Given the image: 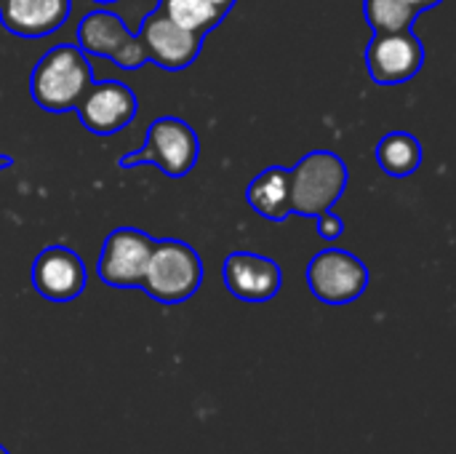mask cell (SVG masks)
Listing matches in <instances>:
<instances>
[{"mask_svg": "<svg viewBox=\"0 0 456 454\" xmlns=\"http://www.w3.org/2000/svg\"><path fill=\"white\" fill-rule=\"evenodd\" d=\"M91 80L88 54L80 45L59 43L37 59L29 78V96L43 112H72Z\"/></svg>", "mask_w": 456, "mask_h": 454, "instance_id": "obj_1", "label": "cell"}, {"mask_svg": "<svg viewBox=\"0 0 456 454\" xmlns=\"http://www.w3.org/2000/svg\"><path fill=\"white\" fill-rule=\"evenodd\" d=\"M155 238L139 227H115L102 246L96 273L112 289H136L144 281Z\"/></svg>", "mask_w": 456, "mask_h": 454, "instance_id": "obj_7", "label": "cell"}, {"mask_svg": "<svg viewBox=\"0 0 456 454\" xmlns=\"http://www.w3.org/2000/svg\"><path fill=\"white\" fill-rule=\"evenodd\" d=\"M206 3H208V5H214V8H216V11H219L222 16H227V13L232 11V5H235L238 0H206Z\"/></svg>", "mask_w": 456, "mask_h": 454, "instance_id": "obj_19", "label": "cell"}, {"mask_svg": "<svg viewBox=\"0 0 456 454\" xmlns=\"http://www.w3.org/2000/svg\"><path fill=\"white\" fill-rule=\"evenodd\" d=\"M88 281L86 262L69 246H45L32 262V286L48 302H72L83 294Z\"/></svg>", "mask_w": 456, "mask_h": 454, "instance_id": "obj_11", "label": "cell"}, {"mask_svg": "<svg viewBox=\"0 0 456 454\" xmlns=\"http://www.w3.org/2000/svg\"><path fill=\"white\" fill-rule=\"evenodd\" d=\"M347 163L331 150H313L289 169V209L297 217H318L339 203L347 187Z\"/></svg>", "mask_w": 456, "mask_h": 454, "instance_id": "obj_2", "label": "cell"}, {"mask_svg": "<svg viewBox=\"0 0 456 454\" xmlns=\"http://www.w3.org/2000/svg\"><path fill=\"white\" fill-rule=\"evenodd\" d=\"M94 3H99V5H112V3H118V0H94Z\"/></svg>", "mask_w": 456, "mask_h": 454, "instance_id": "obj_22", "label": "cell"}, {"mask_svg": "<svg viewBox=\"0 0 456 454\" xmlns=\"http://www.w3.org/2000/svg\"><path fill=\"white\" fill-rule=\"evenodd\" d=\"M0 454H11V452H8V450H5V447L0 444Z\"/></svg>", "mask_w": 456, "mask_h": 454, "instance_id": "obj_23", "label": "cell"}, {"mask_svg": "<svg viewBox=\"0 0 456 454\" xmlns=\"http://www.w3.org/2000/svg\"><path fill=\"white\" fill-rule=\"evenodd\" d=\"M139 40L144 45L147 62H155L158 67L168 72H182L192 67V62L203 51V35L184 29L182 24L171 21L160 8H152L139 27Z\"/></svg>", "mask_w": 456, "mask_h": 454, "instance_id": "obj_10", "label": "cell"}, {"mask_svg": "<svg viewBox=\"0 0 456 454\" xmlns=\"http://www.w3.org/2000/svg\"><path fill=\"white\" fill-rule=\"evenodd\" d=\"M203 284V260L184 241H155L144 281V289L160 305H182L187 302Z\"/></svg>", "mask_w": 456, "mask_h": 454, "instance_id": "obj_4", "label": "cell"}, {"mask_svg": "<svg viewBox=\"0 0 456 454\" xmlns=\"http://www.w3.org/2000/svg\"><path fill=\"white\" fill-rule=\"evenodd\" d=\"M305 278H307V289L318 302L350 305L366 292L369 268L353 252L329 246L310 260Z\"/></svg>", "mask_w": 456, "mask_h": 454, "instance_id": "obj_5", "label": "cell"}, {"mask_svg": "<svg viewBox=\"0 0 456 454\" xmlns=\"http://www.w3.org/2000/svg\"><path fill=\"white\" fill-rule=\"evenodd\" d=\"M363 16L374 32H403L414 27L419 11L406 0H363Z\"/></svg>", "mask_w": 456, "mask_h": 454, "instance_id": "obj_17", "label": "cell"}, {"mask_svg": "<svg viewBox=\"0 0 456 454\" xmlns=\"http://www.w3.org/2000/svg\"><path fill=\"white\" fill-rule=\"evenodd\" d=\"M248 206L270 219V222H286L291 217L289 209V169L283 166H270L262 174L254 177V182L246 190Z\"/></svg>", "mask_w": 456, "mask_h": 454, "instance_id": "obj_14", "label": "cell"}, {"mask_svg": "<svg viewBox=\"0 0 456 454\" xmlns=\"http://www.w3.org/2000/svg\"><path fill=\"white\" fill-rule=\"evenodd\" d=\"M139 110L136 94L123 80H91L75 112L83 128L94 136H112L123 131Z\"/></svg>", "mask_w": 456, "mask_h": 454, "instance_id": "obj_9", "label": "cell"}, {"mask_svg": "<svg viewBox=\"0 0 456 454\" xmlns=\"http://www.w3.org/2000/svg\"><path fill=\"white\" fill-rule=\"evenodd\" d=\"M0 3H3V0H0Z\"/></svg>", "mask_w": 456, "mask_h": 454, "instance_id": "obj_24", "label": "cell"}, {"mask_svg": "<svg viewBox=\"0 0 456 454\" xmlns=\"http://www.w3.org/2000/svg\"><path fill=\"white\" fill-rule=\"evenodd\" d=\"M224 286L232 297L243 302H270L283 284V270L275 260L254 252H232L222 268Z\"/></svg>", "mask_w": 456, "mask_h": 454, "instance_id": "obj_12", "label": "cell"}, {"mask_svg": "<svg viewBox=\"0 0 456 454\" xmlns=\"http://www.w3.org/2000/svg\"><path fill=\"white\" fill-rule=\"evenodd\" d=\"M366 70L377 86H398L411 80L425 67V43L414 29L374 32L366 45Z\"/></svg>", "mask_w": 456, "mask_h": 454, "instance_id": "obj_8", "label": "cell"}, {"mask_svg": "<svg viewBox=\"0 0 456 454\" xmlns=\"http://www.w3.org/2000/svg\"><path fill=\"white\" fill-rule=\"evenodd\" d=\"M406 3H409L411 8H417V11L422 13V11H428V8H436V5H441L444 0H406Z\"/></svg>", "mask_w": 456, "mask_h": 454, "instance_id": "obj_20", "label": "cell"}, {"mask_svg": "<svg viewBox=\"0 0 456 454\" xmlns=\"http://www.w3.org/2000/svg\"><path fill=\"white\" fill-rule=\"evenodd\" d=\"M11 166H13V158L0 153V171H5V169H11Z\"/></svg>", "mask_w": 456, "mask_h": 454, "instance_id": "obj_21", "label": "cell"}, {"mask_svg": "<svg viewBox=\"0 0 456 454\" xmlns=\"http://www.w3.org/2000/svg\"><path fill=\"white\" fill-rule=\"evenodd\" d=\"M158 8L176 24H182L184 29L190 32H198V35H208L214 32L219 24H222V13L208 5L206 0H158Z\"/></svg>", "mask_w": 456, "mask_h": 454, "instance_id": "obj_16", "label": "cell"}, {"mask_svg": "<svg viewBox=\"0 0 456 454\" xmlns=\"http://www.w3.org/2000/svg\"><path fill=\"white\" fill-rule=\"evenodd\" d=\"M200 155V142L192 126L182 118L163 115L155 118L147 126V139L139 150L126 153L118 158L120 169H136V166H158L171 179H184Z\"/></svg>", "mask_w": 456, "mask_h": 454, "instance_id": "obj_3", "label": "cell"}, {"mask_svg": "<svg viewBox=\"0 0 456 454\" xmlns=\"http://www.w3.org/2000/svg\"><path fill=\"white\" fill-rule=\"evenodd\" d=\"M422 158H425L422 142L406 131L385 134L377 144V163L393 179H403V177H411L414 171H419Z\"/></svg>", "mask_w": 456, "mask_h": 454, "instance_id": "obj_15", "label": "cell"}, {"mask_svg": "<svg viewBox=\"0 0 456 454\" xmlns=\"http://www.w3.org/2000/svg\"><path fill=\"white\" fill-rule=\"evenodd\" d=\"M77 45L86 54L115 62L120 70H139L147 64V54L139 35L131 32L123 16L110 8H94L80 19Z\"/></svg>", "mask_w": 456, "mask_h": 454, "instance_id": "obj_6", "label": "cell"}, {"mask_svg": "<svg viewBox=\"0 0 456 454\" xmlns=\"http://www.w3.org/2000/svg\"><path fill=\"white\" fill-rule=\"evenodd\" d=\"M69 0H3L0 24L16 37H45L69 19Z\"/></svg>", "mask_w": 456, "mask_h": 454, "instance_id": "obj_13", "label": "cell"}, {"mask_svg": "<svg viewBox=\"0 0 456 454\" xmlns=\"http://www.w3.org/2000/svg\"><path fill=\"white\" fill-rule=\"evenodd\" d=\"M315 230L326 244H334L345 235V222H342V217L334 214V209H329V211H321L315 217Z\"/></svg>", "mask_w": 456, "mask_h": 454, "instance_id": "obj_18", "label": "cell"}]
</instances>
